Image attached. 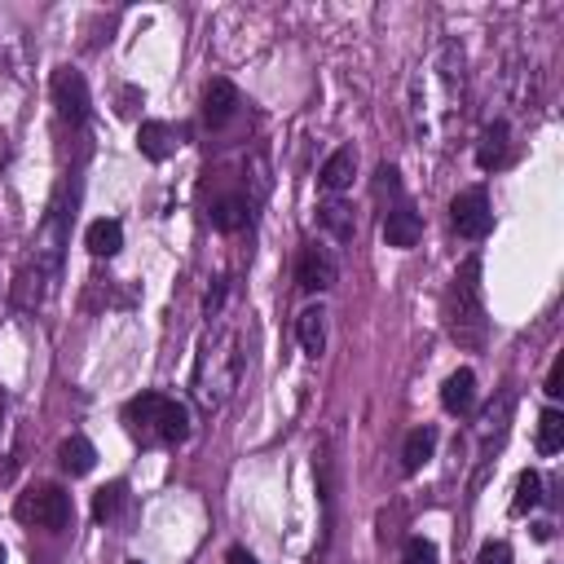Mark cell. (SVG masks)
Segmentation results:
<instances>
[{
  "mask_svg": "<svg viewBox=\"0 0 564 564\" xmlns=\"http://www.w3.org/2000/svg\"><path fill=\"white\" fill-rule=\"evenodd\" d=\"M507 154H511V128H507V119H494V123L480 132L476 163H480L485 172H494V167H502V163H507Z\"/></svg>",
  "mask_w": 564,
  "mask_h": 564,
  "instance_id": "8fae6325",
  "label": "cell"
},
{
  "mask_svg": "<svg viewBox=\"0 0 564 564\" xmlns=\"http://www.w3.org/2000/svg\"><path fill=\"white\" fill-rule=\"evenodd\" d=\"M238 106H242V97H238V88L229 79H212L203 88V119H207V128H225L238 115Z\"/></svg>",
  "mask_w": 564,
  "mask_h": 564,
  "instance_id": "9c48e42d",
  "label": "cell"
},
{
  "mask_svg": "<svg viewBox=\"0 0 564 564\" xmlns=\"http://www.w3.org/2000/svg\"><path fill=\"white\" fill-rule=\"evenodd\" d=\"M13 516L22 524H40V529H62L70 520V494L62 485H31L18 494Z\"/></svg>",
  "mask_w": 564,
  "mask_h": 564,
  "instance_id": "277c9868",
  "label": "cell"
},
{
  "mask_svg": "<svg viewBox=\"0 0 564 564\" xmlns=\"http://www.w3.org/2000/svg\"><path fill=\"white\" fill-rule=\"evenodd\" d=\"M247 216H251V198H247V194H220V198L212 203V212H207L212 229H220V234L242 229V225H247Z\"/></svg>",
  "mask_w": 564,
  "mask_h": 564,
  "instance_id": "4fadbf2b",
  "label": "cell"
},
{
  "mask_svg": "<svg viewBox=\"0 0 564 564\" xmlns=\"http://www.w3.org/2000/svg\"><path fill=\"white\" fill-rule=\"evenodd\" d=\"M511 410H516V388H502L498 392V401H489V410L480 414V423H476V432L489 441V436H502L507 432V419H511Z\"/></svg>",
  "mask_w": 564,
  "mask_h": 564,
  "instance_id": "d6986e66",
  "label": "cell"
},
{
  "mask_svg": "<svg viewBox=\"0 0 564 564\" xmlns=\"http://www.w3.org/2000/svg\"><path fill=\"white\" fill-rule=\"evenodd\" d=\"M295 335H300V348L308 357H317L326 348V308L322 304H308L300 317H295Z\"/></svg>",
  "mask_w": 564,
  "mask_h": 564,
  "instance_id": "2e32d148",
  "label": "cell"
},
{
  "mask_svg": "<svg viewBox=\"0 0 564 564\" xmlns=\"http://www.w3.org/2000/svg\"><path fill=\"white\" fill-rule=\"evenodd\" d=\"M335 278H339L335 256H330L326 247L308 242V247L300 251V260H295V282H300V291H330Z\"/></svg>",
  "mask_w": 564,
  "mask_h": 564,
  "instance_id": "52a82bcc",
  "label": "cell"
},
{
  "mask_svg": "<svg viewBox=\"0 0 564 564\" xmlns=\"http://www.w3.org/2000/svg\"><path fill=\"white\" fill-rule=\"evenodd\" d=\"M84 247L101 260H110V256H119V247H123V225L119 220H110V216H101V220H93L88 229H84Z\"/></svg>",
  "mask_w": 564,
  "mask_h": 564,
  "instance_id": "9a60e30c",
  "label": "cell"
},
{
  "mask_svg": "<svg viewBox=\"0 0 564 564\" xmlns=\"http://www.w3.org/2000/svg\"><path fill=\"white\" fill-rule=\"evenodd\" d=\"M220 300H225V282H216V291H207V313H216Z\"/></svg>",
  "mask_w": 564,
  "mask_h": 564,
  "instance_id": "f546056e",
  "label": "cell"
},
{
  "mask_svg": "<svg viewBox=\"0 0 564 564\" xmlns=\"http://www.w3.org/2000/svg\"><path fill=\"white\" fill-rule=\"evenodd\" d=\"M449 220H454L458 238H467V242L485 238V234H489V225H494V212H489V194H485L480 185L463 189V194L449 203Z\"/></svg>",
  "mask_w": 564,
  "mask_h": 564,
  "instance_id": "5b68a950",
  "label": "cell"
},
{
  "mask_svg": "<svg viewBox=\"0 0 564 564\" xmlns=\"http://www.w3.org/2000/svg\"><path fill=\"white\" fill-rule=\"evenodd\" d=\"M119 507H123V480H110V485H101V489L93 494V520H97V524L115 520Z\"/></svg>",
  "mask_w": 564,
  "mask_h": 564,
  "instance_id": "603a6c76",
  "label": "cell"
},
{
  "mask_svg": "<svg viewBox=\"0 0 564 564\" xmlns=\"http://www.w3.org/2000/svg\"><path fill=\"white\" fill-rule=\"evenodd\" d=\"M401 564H436V546H432L427 538H405Z\"/></svg>",
  "mask_w": 564,
  "mask_h": 564,
  "instance_id": "cb8c5ba5",
  "label": "cell"
},
{
  "mask_svg": "<svg viewBox=\"0 0 564 564\" xmlns=\"http://www.w3.org/2000/svg\"><path fill=\"white\" fill-rule=\"evenodd\" d=\"M560 449H564V414L551 405V410H542V419H538V454L551 458V454H560Z\"/></svg>",
  "mask_w": 564,
  "mask_h": 564,
  "instance_id": "ffe728a7",
  "label": "cell"
},
{
  "mask_svg": "<svg viewBox=\"0 0 564 564\" xmlns=\"http://www.w3.org/2000/svg\"><path fill=\"white\" fill-rule=\"evenodd\" d=\"M57 463H62L66 476H88L93 463H97V449H93L88 436H66V441L57 445Z\"/></svg>",
  "mask_w": 564,
  "mask_h": 564,
  "instance_id": "e0dca14e",
  "label": "cell"
},
{
  "mask_svg": "<svg viewBox=\"0 0 564 564\" xmlns=\"http://www.w3.org/2000/svg\"><path fill=\"white\" fill-rule=\"evenodd\" d=\"M375 194L383 198H401V181H397V167L392 163H379V172H375Z\"/></svg>",
  "mask_w": 564,
  "mask_h": 564,
  "instance_id": "484cf974",
  "label": "cell"
},
{
  "mask_svg": "<svg viewBox=\"0 0 564 564\" xmlns=\"http://www.w3.org/2000/svg\"><path fill=\"white\" fill-rule=\"evenodd\" d=\"M234 383H238V344H234L229 330H220V335H216L212 344H203V352H198V366H194V397H198V405L216 410V405H225V397H229Z\"/></svg>",
  "mask_w": 564,
  "mask_h": 564,
  "instance_id": "3957f363",
  "label": "cell"
},
{
  "mask_svg": "<svg viewBox=\"0 0 564 564\" xmlns=\"http://www.w3.org/2000/svg\"><path fill=\"white\" fill-rule=\"evenodd\" d=\"M128 564H141V560H128Z\"/></svg>",
  "mask_w": 564,
  "mask_h": 564,
  "instance_id": "d6a6232c",
  "label": "cell"
},
{
  "mask_svg": "<svg viewBox=\"0 0 564 564\" xmlns=\"http://www.w3.org/2000/svg\"><path fill=\"white\" fill-rule=\"evenodd\" d=\"M123 427L141 445H181L189 436V410L163 392H141L123 405Z\"/></svg>",
  "mask_w": 564,
  "mask_h": 564,
  "instance_id": "7a4b0ae2",
  "label": "cell"
},
{
  "mask_svg": "<svg viewBox=\"0 0 564 564\" xmlns=\"http://www.w3.org/2000/svg\"><path fill=\"white\" fill-rule=\"evenodd\" d=\"M0 423H4V388H0Z\"/></svg>",
  "mask_w": 564,
  "mask_h": 564,
  "instance_id": "4dcf8cb0",
  "label": "cell"
},
{
  "mask_svg": "<svg viewBox=\"0 0 564 564\" xmlns=\"http://www.w3.org/2000/svg\"><path fill=\"white\" fill-rule=\"evenodd\" d=\"M225 564H260V560H256V555H251L247 546H229V555H225Z\"/></svg>",
  "mask_w": 564,
  "mask_h": 564,
  "instance_id": "f1b7e54d",
  "label": "cell"
},
{
  "mask_svg": "<svg viewBox=\"0 0 564 564\" xmlns=\"http://www.w3.org/2000/svg\"><path fill=\"white\" fill-rule=\"evenodd\" d=\"M176 128L172 123H163V119H145L141 128H137V150L150 159V163H163V159H172L176 154Z\"/></svg>",
  "mask_w": 564,
  "mask_h": 564,
  "instance_id": "30bf717a",
  "label": "cell"
},
{
  "mask_svg": "<svg viewBox=\"0 0 564 564\" xmlns=\"http://www.w3.org/2000/svg\"><path fill=\"white\" fill-rule=\"evenodd\" d=\"M48 93H53V106L66 123H84L88 119V84L75 66H57L53 79H48Z\"/></svg>",
  "mask_w": 564,
  "mask_h": 564,
  "instance_id": "8992f818",
  "label": "cell"
},
{
  "mask_svg": "<svg viewBox=\"0 0 564 564\" xmlns=\"http://www.w3.org/2000/svg\"><path fill=\"white\" fill-rule=\"evenodd\" d=\"M542 392H546L551 401H555V397L564 392V357H555V361H551V370H546V383H542Z\"/></svg>",
  "mask_w": 564,
  "mask_h": 564,
  "instance_id": "4316f807",
  "label": "cell"
},
{
  "mask_svg": "<svg viewBox=\"0 0 564 564\" xmlns=\"http://www.w3.org/2000/svg\"><path fill=\"white\" fill-rule=\"evenodd\" d=\"M137 106H145V93L141 88H123L119 93V115H137Z\"/></svg>",
  "mask_w": 564,
  "mask_h": 564,
  "instance_id": "83f0119b",
  "label": "cell"
},
{
  "mask_svg": "<svg viewBox=\"0 0 564 564\" xmlns=\"http://www.w3.org/2000/svg\"><path fill=\"white\" fill-rule=\"evenodd\" d=\"M383 238H388V247H397V251H410V247L423 238V216H419L410 203H397V207H388V216H383Z\"/></svg>",
  "mask_w": 564,
  "mask_h": 564,
  "instance_id": "ba28073f",
  "label": "cell"
},
{
  "mask_svg": "<svg viewBox=\"0 0 564 564\" xmlns=\"http://www.w3.org/2000/svg\"><path fill=\"white\" fill-rule=\"evenodd\" d=\"M0 564H4V546H0Z\"/></svg>",
  "mask_w": 564,
  "mask_h": 564,
  "instance_id": "1f68e13d",
  "label": "cell"
},
{
  "mask_svg": "<svg viewBox=\"0 0 564 564\" xmlns=\"http://www.w3.org/2000/svg\"><path fill=\"white\" fill-rule=\"evenodd\" d=\"M317 216H322V225H326L339 242H352V234H357V225H352V207H344L339 198H330V203L317 207Z\"/></svg>",
  "mask_w": 564,
  "mask_h": 564,
  "instance_id": "44dd1931",
  "label": "cell"
},
{
  "mask_svg": "<svg viewBox=\"0 0 564 564\" xmlns=\"http://www.w3.org/2000/svg\"><path fill=\"white\" fill-rule=\"evenodd\" d=\"M542 502V476L533 471V467H524L520 476H516V498H511V516H524V511H533Z\"/></svg>",
  "mask_w": 564,
  "mask_h": 564,
  "instance_id": "7402d4cb",
  "label": "cell"
},
{
  "mask_svg": "<svg viewBox=\"0 0 564 564\" xmlns=\"http://www.w3.org/2000/svg\"><path fill=\"white\" fill-rule=\"evenodd\" d=\"M352 176H357V154H352V145L330 150V154H326V163H322V172H317L322 189H330V194L348 189V185H352Z\"/></svg>",
  "mask_w": 564,
  "mask_h": 564,
  "instance_id": "7c38bea8",
  "label": "cell"
},
{
  "mask_svg": "<svg viewBox=\"0 0 564 564\" xmlns=\"http://www.w3.org/2000/svg\"><path fill=\"white\" fill-rule=\"evenodd\" d=\"M471 401H476V375L463 366V370H454L445 383H441V405H445V414H467L471 410Z\"/></svg>",
  "mask_w": 564,
  "mask_h": 564,
  "instance_id": "5bb4252c",
  "label": "cell"
},
{
  "mask_svg": "<svg viewBox=\"0 0 564 564\" xmlns=\"http://www.w3.org/2000/svg\"><path fill=\"white\" fill-rule=\"evenodd\" d=\"M445 322L454 344L463 348H485L489 335V317H485V286H480V256H467L454 269L449 295H445Z\"/></svg>",
  "mask_w": 564,
  "mask_h": 564,
  "instance_id": "6da1fadb",
  "label": "cell"
},
{
  "mask_svg": "<svg viewBox=\"0 0 564 564\" xmlns=\"http://www.w3.org/2000/svg\"><path fill=\"white\" fill-rule=\"evenodd\" d=\"M432 449H436V427H414L405 436V445H401V471L405 476L423 471V463L432 458Z\"/></svg>",
  "mask_w": 564,
  "mask_h": 564,
  "instance_id": "ac0fdd59",
  "label": "cell"
},
{
  "mask_svg": "<svg viewBox=\"0 0 564 564\" xmlns=\"http://www.w3.org/2000/svg\"><path fill=\"white\" fill-rule=\"evenodd\" d=\"M516 555H511V546L502 542V538H489L480 551H476V564H511Z\"/></svg>",
  "mask_w": 564,
  "mask_h": 564,
  "instance_id": "d4e9b609",
  "label": "cell"
}]
</instances>
